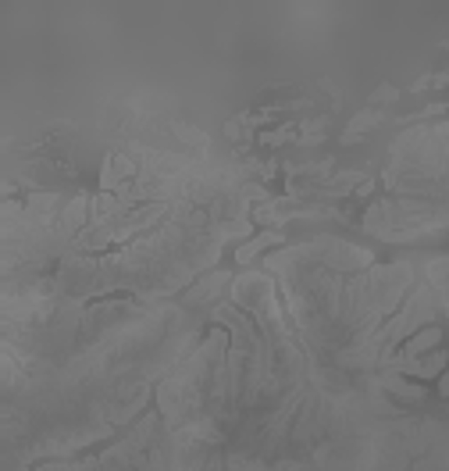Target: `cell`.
<instances>
[{"instance_id":"cell-5","label":"cell","mask_w":449,"mask_h":471,"mask_svg":"<svg viewBox=\"0 0 449 471\" xmlns=\"http://www.w3.org/2000/svg\"><path fill=\"white\" fill-rule=\"evenodd\" d=\"M86 197H75L71 204H68V211H64V232H75L82 222H86Z\"/></svg>"},{"instance_id":"cell-6","label":"cell","mask_w":449,"mask_h":471,"mask_svg":"<svg viewBox=\"0 0 449 471\" xmlns=\"http://www.w3.org/2000/svg\"><path fill=\"white\" fill-rule=\"evenodd\" d=\"M378 101H396V89H392V86H382L375 97H371V104H378Z\"/></svg>"},{"instance_id":"cell-4","label":"cell","mask_w":449,"mask_h":471,"mask_svg":"<svg viewBox=\"0 0 449 471\" xmlns=\"http://www.w3.org/2000/svg\"><path fill=\"white\" fill-rule=\"evenodd\" d=\"M279 239H282L279 232H264V236H257V239H250V243H246V246H243V250H239L235 257H239V261L246 264V261H253V257H257V254H260V250H264L267 243H279Z\"/></svg>"},{"instance_id":"cell-2","label":"cell","mask_w":449,"mask_h":471,"mask_svg":"<svg viewBox=\"0 0 449 471\" xmlns=\"http://www.w3.org/2000/svg\"><path fill=\"white\" fill-rule=\"evenodd\" d=\"M385 390L396 393V397H403V400H421V397H424V390H421L417 382L400 379V375H389V379H385Z\"/></svg>"},{"instance_id":"cell-1","label":"cell","mask_w":449,"mask_h":471,"mask_svg":"<svg viewBox=\"0 0 449 471\" xmlns=\"http://www.w3.org/2000/svg\"><path fill=\"white\" fill-rule=\"evenodd\" d=\"M442 368H445V353H431V357H421V361H414V357L400 361V371L414 375V379H435Z\"/></svg>"},{"instance_id":"cell-3","label":"cell","mask_w":449,"mask_h":471,"mask_svg":"<svg viewBox=\"0 0 449 471\" xmlns=\"http://www.w3.org/2000/svg\"><path fill=\"white\" fill-rule=\"evenodd\" d=\"M438 339H442V329H424L421 336H414V339L407 343V350H403V353H407V357H417V353L431 350V346H435Z\"/></svg>"}]
</instances>
